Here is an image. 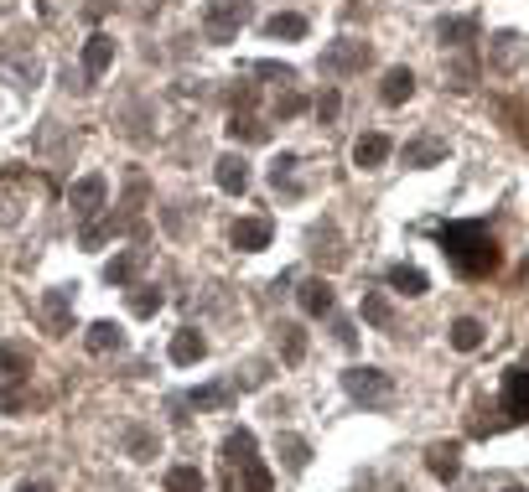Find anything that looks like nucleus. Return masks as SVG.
I'll use <instances>...</instances> for the list:
<instances>
[{
    "label": "nucleus",
    "mask_w": 529,
    "mask_h": 492,
    "mask_svg": "<svg viewBox=\"0 0 529 492\" xmlns=\"http://www.w3.org/2000/svg\"><path fill=\"white\" fill-rule=\"evenodd\" d=\"M436 244H442V254L451 260V269L457 275H467V280H483V275H493V269L504 265V254H498V239L488 233V223H442L436 228Z\"/></svg>",
    "instance_id": "1"
},
{
    "label": "nucleus",
    "mask_w": 529,
    "mask_h": 492,
    "mask_svg": "<svg viewBox=\"0 0 529 492\" xmlns=\"http://www.w3.org/2000/svg\"><path fill=\"white\" fill-rule=\"evenodd\" d=\"M342 389H348V399L363 405V410H389V405H395V378L384 369H348L342 373Z\"/></svg>",
    "instance_id": "2"
},
{
    "label": "nucleus",
    "mask_w": 529,
    "mask_h": 492,
    "mask_svg": "<svg viewBox=\"0 0 529 492\" xmlns=\"http://www.w3.org/2000/svg\"><path fill=\"white\" fill-rule=\"evenodd\" d=\"M250 16H254L250 0H208V11H203V37H208L213 47H229Z\"/></svg>",
    "instance_id": "3"
},
{
    "label": "nucleus",
    "mask_w": 529,
    "mask_h": 492,
    "mask_svg": "<svg viewBox=\"0 0 529 492\" xmlns=\"http://www.w3.org/2000/svg\"><path fill=\"white\" fill-rule=\"evenodd\" d=\"M363 62H369V41H359V37H338V41H327L322 47V73L327 78H348V73H359Z\"/></svg>",
    "instance_id": "4"
},
{
    "label": "nucleus",
    "mask_w": 529,
    "mask_h": 492,
    "mask_svg": "<svg viewBox=\"0 0 529 492\" xmlns=\"http://www.w3.org/2000/svg\"><path fill=\"white\" fill-rule=\"evenodd\" d=\"M498 410H504V420H508V425H519V420H529V363H514V369H504Z\"/></svg>",
    "instance_id": "5"
},
{
    "label": "nucleus",
    "mask_w": 529,
    "mask_h": 492,
    "mask_svg": "<svg viewBox=\"0 0 529 492\" xmlns=\"http://www.w3.org/2000/svg\"><path fill=\"white\" fill-rule=\"evenodd\" d=\"M182 405H192V410H233V405H239V384H233V378H213V384H197V389H192Z\"/></svg>",
    "instance_id": "6"
},
{
    "label": "nucleus",
    "mask_w": 529,
    "mask_h": 492,
    "mask_svg": "<svg viewBox=\"0 0 529 492\" xmlns=\"http://www.w3.org/2000/svg\"><path fill=\"white\" fill-rule=\"evenodd\" d=\"M42 322H47L52 337H68V332H73V290L68 286H52L42 296Z\"/></svg>",
    "instance_id": "7"
},
{
    "label": "nucleus",
    "mask_w": 529,
    "mask_h": 492,
    "mask_svg": "<svg viewBox=\"0 0 529 492\" xmlns=\"http://www.w3.org/2000/svg\"><path fill=\"white\" fill-rule=\"evenodd\" d=\"M105 197H109V182L99 177V171L78 177V182H73V192H68V203H73V213H78V218H94V213L105 207Z\"/></svg>",
    "instance_id": "8"
},
{
    "label": "nucleus",
    "mask_w": 529,
    "mask_h": 492,
    "mask_svg": "<svg viewBox=\"0 0 529 492\" xmlns=\"http://www.w3.org/2000/svg\"><path fill=\"white\" fill-rule=\"evenodd\" d=\"M109 62H114V37H109V32H94V37L84 41V88L94 78H105Z\"/></svg>",
    "instance_id": "9"
},
{
    "label": "nucleus",
    "mask_w": 529,
    "mask_h": 492,
    "mask_svg": "<svg viewBox=\"0 0 529 492\" xmlns=\"http://www.w3.org/2000/svg\"><path fill=\"white\" fill-rule=\"evenodd\" d=\"M270 239H276V223H270V218H239V223H233V249H244V254L270 249Z\"/></svg>",
    "instance_id": "10"
},
{
    "label": "nucleus",
    "mask_w": 529,
    "mask_h": 492,
    "mask_svg": "<svg viewBox=\"0 0 529 492\" xmlns=\"http://www.w3.org/2000/svg\"><path fill=\"white\" fill-rule=\"evenodd\" d=\"M425 467H431L436 482H457V472H462V446H457V441L431 446V451H425Z\"/></svg>",
    "instance_id": "11"
},
{
    "label": "nucleus",
    "mask_w": 529,
    "mask_h": 492,
    "mask_svg": "<svg viewBox=\"0 0 529 492\" xmlns=\"http://www.w3.org/2000/svg\"><path fill=\"white\" fill-rule=\"evenodd\" d=\"M141 269H146V249H125V254H114V260L105 265V280L114 290H120V286H135V275H141Z\"/></svg>",
    "instance_id": "12"
},
{
    "label": "nucleus",
    "mask_w": 529,
    "mask_h": 492,
    "mask_svg": "<svg viewBox=\"0 0 529 492\" xmlns=\"http://www.w3.org/2000/svg\"><path fill=\"white\" fill-rule=\"evenodd\" d=\"M213 177H218V187H223L229 197H239V192L250 187V161L229 150V156H218V166H213Z\"/></svg>",
    "instance_id": "13"
},
{
    "label": "nucleus",
    "mask_w": 529,
    "mask_h": 492,
    "mask_svg": "<svg viewBox=\"0 0 529 492\" xmlns=\"http://www.w3.org/2000/svg\"><path fill=\"white\" fill-rule=\"evenodd\" d=\"M16 378H32V348L0 342V384H16Z\"/></svg>",
    "instance_id": "14"
},
{
    "label": "nucleus",
    "mask_w": 529,
    "mask_h": 492,
    "mask_svg": "<svg viewBox=\"0 0 529 492\" xmlns=\"http://www.w3.org/2000/svg\"><path fill=\"white\" fill-rule=\"evenodd\" d=\"M389 135H379V130H369V135H359V145H353V161L363 166V171H374V166H384L389 161Z\"/></svg>",
    "instance_id": "15"
},
{
    "label": "nucleus",
    "mask_w": 529,
    "mask_h": 492,
    "mask_svg": "<svg viewBox=\"0 0 529 492\" xmlns=\"http://www.w3.org/2000/svg\"><path fill=\"white\" fill-rule=\"evenodd\" d=\"M276 352H280V363H291V369L306 358V332H301V322H280L276 327Z\"/></svg>",
    "instance_id": "16"
},
{
    "label": "nucleus",
    "mask_w": 529,
    "mask_h": 492,
    "mask_svg": "<svg viewBox=\"0 0 529 492\" xmlns=\"http://www.w3.org/2000/svg\"><path fill=\"white\" fill-rule=\"evenodd\" d=\"M203 352H208V342H203V332H192V327H182V332H171V363H203Z\"/></svg>",
    "instance_id": "17"
},
{
    "label": "nucleus",
    "mask_w": 529,
    "mask_h": 492,
    "mask_svg": "<svg viewBox=\"0 0 529 492\" xmlns=\"http://www.w3.org/2000/svg\"><path fill=\"white\" fill-rule=\"evenodd\" d=\"M296 301H301V311H306V316H327V311H333V286H327V280H301V290H296Z\"/></svg>",
    "instance_id": "18"
},
{
    "label": "nucleus",
    "mask_w": 529,
    "mask_h": 492,
    "mask_svg": "<svg viewBox=\"0 0 529 492\" xmlns=\"http://www.w3.org/2000/svg\"><path fill=\"white\" fill-rule=\"evenodd\" d=\"M436 37H442V47H472L478 41V16H446L436 26Z\"/></svg>",
    "instance_id": "19"
},
{
    "label": "nucleus",
    "mask_w": 529,
    "mask_h": 492,
    "mask_svg": "<svg viewBox=\"0 0 529 492\" xmlns=\"http://www.w3.org/2000/svg\"><path fill=\"white\" fill-rule=\"evenodd\" d=\"M389 290H400V296H425L431 290V280H425V269H415V265H389Z\"/></svg>",
    "instance_id": "20"
},
{
    "label": "nucleus",
    "mask_w": 529,
    "mask_h": 492,
    "mask_svg": "<svg viewBox=\"0 0 529 492\" xmlns=\"http://www.w3.org/2000/svg\"><path fill=\"white\" fill-rule=\"evenodd\" d=\"M410 94H415V73H410V68H389V73H384L379 99L389 104V109H395V104H405Z\"/></svg>",
    "instance_id": "21"
},
{
    "label": "nucleus",
    "mask_w": 529,
    "mask_h": 492,
    "mask_svg": "<svg viewBox=\"0 0 529 492\" xmlns=\"http://www.w3.org/2000/svg\"><path fill=\"white\" fill-rule=\"evenodd\" d=\"M265 37H276V41H301V37H306V16H296V11H276V16L265 21Z\"/></svg>",
    "instance_id": "22"
},
{
    "label": "nucleus",
    "mask_w": 529,
    "mask_h": 492,
    "mask_svg": "<svg viewBox=\"0 0 529 492\" xmlns=\"http://www.w3.org/2000/svg\"><path fill=\"white\" fill-rule=\"evenodd\" d=\"M483 322H478V316H457V322H451V348L457 352H478L483 348Z\"/></svg>",
    "instance_id": "23"
},
{
    "label": "nucleus",
    "mask_w": 529,
    "mask_h": 492,
    "mask_svg": "<svg viewBox=\"0 0 529 492\" xmlns=\"http://www.w3.org/2000/svg\"><path fill=\"white\" fill-rule=\"evenodd\" d=\"M120 342H125V332L114 327V322H94V327L84 332V348L88 352H120Z\"/></svg>",
    "instance_id": "24"
},
{
    "label": "nucleus",
    "mask_w": 529,
    "mask_h": 492,
    "mask_svg": "<svg viewBox=\"0 0 529 492\" xmlns=\"http://www.w3.org/2000/svg\"><path fill=\"white\" fill-rule=\"evenodd\" d=\"M296 156L286 150V156H276V166H270V187L276 192H286V197H301V182H296Z\"/></svg>",
    "instance_id": "25"
},
{
    "label": "nucleus",
    "mask_w": 529,
    "mask_h": 492,
    "mask_svg": "<svg viewBox=\"0 0 529 492\" xmlns=\"http://www.w3.org/2000/svg\"><path fill=\"white\" fill-rule=\"evenodd\" d=\"M276 451H280V461H286V472H306V461H312V446L301 441V435H280L276 441Z\"/></svg>",
    "instance_id": "26"
},
{
    "label": "nucleus",
    "mask_w": 529,
    "mask_h": 492,
    "mask_svg": "<svg viewBox=\"0 0 529 492\" xmlns=\"http://www.w3.org/2000/svg\"><path fill=\"white\" fill-rule=\"evenodd\" d=\"M270 487H276V477H270V467H265L260 456L239 467V487H233V492H270Z\"/></svg>",
    "instance_id": "27"
},
{
    "label": "nucleus",
    "mask_w": 529,
    "mask_h": 492,
    "mask_svg": "<svg viewBox=\"0 0 529 492\" xmlns=\"http://www.w3.org/2000/svg\"><path fill=\"white\" fill-rule=\"evenodd\" d=\"M223 461H229V472H239L244 461H254V431H233L223 441Z\"/></svg>",
    "instance_id": "28"
},
{
    "label": "nucleus",
    "mask_w": 529,
    "mask_h": 492,
    "mask_svg": "<svg viewBox=\"0 0 529 492\" xmlns=\"http://www.w3.org/2000/svg\"><path fill=\"white\" fill-rule=\"evenodd\" d=\"M519 58H524V37L519 32H498L493 37V68H514Z\"/></svg>",
    "instance_id": "29"
},
{
    "label": "nucleus",
    "mask_w": 529,
    "mask_h": 492,
    "mask_svg": "<svg viewBox=\"0 0 529 492\" xmlns=\"http://www.w3.org/2000/svg\"><path fill=\"white\" fill-rule=\"evenodd\" d=\"M359 311H363V322H369V327H389V322H395V306H389V296H384V290H369Z\"/></svg>",
    "instance_id": "30"
},
{
    "label": "nucleus",
    "mask_w": 529,
    "mask_h": 492,
    "mask_svg": "<svg viewBox=\"0 0 529 492\" xmlns=\"http://www.w3.org/2000/svg\"><path fill=\"white\" fill-rule=\"evenodd\" d=\"M446 161V141H410L405 145V166H436Z\"/></svg>",
    "instance_id": "31"
},
{
    "label": "nucleus",
    "mask_w": 529,
    "mask_h": 492,
    "mask_svg": "<svg viewBox=\"0 0 529 492\" xmlns=\"http://www.w3.org/2000/svg\"><path fill=\"white\" fill-rule=\"evenodd\" d=\"M125 451L135 456V461H150V456L161 451V446H156V431H150V425H130L125 431Z\"/></svg>",
    "instance_id": "32"
},
{
    "label": "nucleus",
    "mask_w": 529,
    "mask_h": 492,
    "mask_svg": "<svg viewBox=\"0 0 529 492\" xmlns=\"http://www.w3.org/2000/svg\"><path fill=\"white\" fill-rule=\"evenodd\" d=\"M161 301H167V296H161V286H135V290H130V311H135V316H156V311H161Z\"/></svg>",
    "instance_id": "33"
},
{
    "label": "nucleus",
    "mask_w": 529,
    "mask_h": 492,
    "mask_svg": "<svg viewBox=\"0 0 529 492\" xmlns=\"http://www.w3.org/2000/svg\"><path fill=\"white\" fill-rule=\"evenodd\" d=\"M167 492H203V472H197V467H171Z\"/></svg>",
    "instance_id": "34"
},
{
    "label": "nucleus",
    "mask_w": 529,
    "mask_h": 492,
    "mask_svg": "<svg viewBox=\"0 0 529 492\" xmlns=\"http://www.w3.org/2000/svg\"><path fill=\"white\" fill-rule=\"evenodd\" d=\"M229 135H233V141H265V124H254L250 114H233V120H229Z\"/></svg>",
    "instance_id": "35"
},
{
    "label": "nucleus",
    "mask_w": 529,
    "mask_h": 492,
    "mask_svg": "<svg viewBox=\"0 0 529 492\" xmlns=\"http://www.w3.org/2000/svg\"><path fill=\"white\" fill-rule=\"evenodd\" d=\"M301 109H306V94H296V88H286L276 99V120H296Z\"/></svg>",
    "instance_id": "36"
},
{
    "label": "nucleus",
    "mask_w": 529,
    "mask_h": 492,
    "mask_svg": "<svg viewBox=\"0 0 529 492\" xmlns=\"http://www.w3.org/2000/svg\"><path fill=\"white\" fill-rule=\"evenodd\" d=\"M312 109H317L322 124H333V120H338V109H342V94H338V88H327V94H317V104H312Z\"/></svg>",
    "instance_id": "37"
},
{
    "label": "nucleus",
    "mask_w": 529,
    "mask_h": 492,
    "mask_svg": "<svg viewBox=\"0 0 529 492\" xmlns=\"http://www.w3.org/2000/svg\"><path fill=\"white\" fill-rule=\"evenodd\" d=\"M260 78H280V83H296V68L291 62H254Z\"/></svg>",
    "instance_id": "38"
},
{
    "label": "nucleus",
    "mask_w": 529,
    "mask_h": 492,
    "mask_svg": "<svg viewBox=\"0 0 529 492\" xmlns=\"http://www.w3.org/2000/svg\"><path fill=\"white\" fill-rule=\"evenodd\" d=\"M0 410H5V415H22L26 410V394L16 389V384H0Z\"/></svg>",
    "instance_id": "39"
},
{
    "label": "nucleus",
    "mask_w": 529,
    "mask_h": 492,
    "mask_svg": "<svg viewBox=\"0 0 529 492\" xmlns=\"http://www.w3.org/2000/svg\"><path fill=\"white\" fill-rule=\"evenodd\" d=\"M109 233H114V218H109V223H88V228H84V249H99Z\"/></svg>",
    "instance_id": "40"
},
{
    "label": "nucleus",
    "mask_w": 529,
    "mask_h": 492,
    "mask_svg": "<svg viewBox=\"0 0 529 492\" xmlns=\"http://www.w3.org/2000/svg\"><path fill=\"white\" fill-rule=\"evenodd\" d=\"M333 332H338L342 348H353V342H359V332H353V322H348V316H338V322H333Z\"/></svg>",
    "instance_id": "41"
},
{
    "label": "nucleus",
    "mask_w": 529,
    "mask_h": 492,
    "mask_svg": "<svg viewBox=\"0 0 529 492\" xmlns=\"http://www.w3.org/2000/svg\"><path fill=\"white\" fill-rule=\"evenodd\" d=\"M16 492H52V482H22Z\"/></svg>",
    "instance_id": "42"
},
{
    "label": "nucleus",
    "mask_w": 529,
    "mask_h": 492,
    "mask_svg": "<svg viewBox=\"0 0 529 492\" xmlns=\"http://www.w3.org/2000/svg\"><path fill=\"white\" fill-rule=\"evenodd\" d=\"M519 275H524V280H529V254H524V265H519Z\"/></svg>",
    "instance_id": "43"
},
{
    "label": "nucleus",
    "mask_w": 529,
    "mask_h": 492,
    "mask_svg": "<svg viewBox=\"0 0 529 492\" xmlns=\"http://www.w3.org/2000/svg\"><path fill=\"white\" fill-rule=\"evenodd\" d=\"M504 492H529V487H504Z\"/></svg>",
    "instance_id": "44"
}]
</instances>
